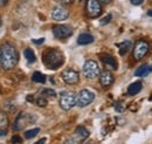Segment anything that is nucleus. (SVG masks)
Returning <instances> with one entry per match:
<instances>
[{
  "label": "nucleus",
  "instance_id": "35",
  "mask_svg": "<svg viewBox=\"0 0 152 144\" xmlns=\"http://www.w3.org/2000/svg\"><path fill=\"white\" fill-rule=\"evenodd\" d=\"M7 134V131L6 130H0V136H2V135H6Z\"/></svg>",
  "mask_w": 152,
  "mask_h": 144
},
{
  "label": "nucleus",
  "instance_id": "20",
  "mask_svg": "<svg viewBox=\"0 0 152 144\" xmlns=\"http://www.w3.org/2000/svg\"><path fill=\"white\" fill-rule=\"evenodd\" d=\"M32 80H33L34 82H37V83H45V81H46V76H45L42 73L35 72L33 75H32Z\"/></svg>",
  "mask_w": 152,
  "mask_h": 144
},
{
  "label": "nucleus",
  "instance_id": "25",
  "mask_svg": "<svg viewBox=\"0 0 152 144\" xmlns=\"http://www.w3.org/2000/svg\"><path fill=\"white\" fill-rule=\"evenodd\" d=\"M124 109H125V107L123 106L122 102H116V103H115V110H116L117 112H123Z\"/></svg>",
  "mask_w": 152,
  "mask_h": 144
},
{
  "label": "nucleus",
  "instance_id": "18",
  "mask_svg": "<svg viewBox=\"0 0 152 144\" xmlns=\"http://www.w3.org/2000/svg\"><path fill=\"white\" fill-rule=\"evenodd\" d=\"M91 42H94V36L91 34H88V33L81 34L77 39V43L78 45H89Z\"/></svg>",
  "mask_w": 152,
  "mask_h": 144
},
{
  "label": "nucleus",
  "instance_id": "15",
  "mask_svg": "<svg viewBox=\"0 0 152 144\" xmlns=\"http://www.w3.org/2000/svg\"><path fill=\"white\" fill-rule=\"evenodd\" d=\"M131 47H132V43H131V41H129V40H126V41H123L122 43H119L118 45V51H119V55L121 56H124V55H126L129 53V51L131 49Z\"/></svg>",
  "mask_w": 152,
  "mask_h": 144
},
{
  "label": "nucleus",
  "instance_id": "7",
  "mask_svg": "<svg viewBox=\"0 0 152 144\" xmlns=\"http://www.w3.org/2000/svg\"><path fill=\"white\" fill-rule=\"evenodd\" d=\"M86 12L89 18H97L102 14V6L98 0H88L86 5Z\"/></svg>",
  "mask_w": 152,
  "mask_h": 144
},
{
  "label": "nucleus",
  "instance_id": "39",
  "mask_svg": "<svg viewBox=\"0 0 152 144\" xmlns=\"http://www.w3.org/2000/svg\"><path fill=\"white\" fill-rule=\"evenodd\" d=\"M86 144H93V143H90V142H88V143H86Z\"/></svg>",
  "mask_w": 152,
  "mask_h": 144
},
{
  "label": "nucleus",
  "instance_id": "13",
  "mask_svg": "<svg viewBox=\"0 0 152 144\" xmlns=\"http://www.w3.org/2000/svg\"><path fill=\"white\" fill-rule=\"evenodd\" d=\"M99 83L102 84V87L107 88L109 86H111L114 83V76L109 71H103L99 74Z\"/></svg>",
  "mask_w": 152,
  "mask_h": 144
},
{
  "label": "nucleus",
  "instance_id": "26",
  "mask_svg": "<svg viewBox=\"0 0 152 144\" xmlns=\"http://www.w3.org/2000/svg\"><path fill=\"white\" fill-rule=\"evenodd\" d=\"M21 142H22V138L20 136H18V135H15V136L12 137V143L13 144H20Z\"/></svg>",
  "mask_w": 152,
  "mask_h": 144
},
{
  "label": "nucleus",
  "instance_id": "6",
  "mask_svg": "<svg viewBox=\"0 0 152 144\" xmlns=\"http://www.w3.org/2000/svg\"><path fill=\"white\" fill-rule=\"evenodd\" d=\"M94 98H95V95H94L93 91H90L88 89H83L78 93V95L76 97V104L78 107L83 108V107L89 106L94 101Z\"/></svg>",
  "mask_w": 152,
  "mask_h": 144
},
{
  "label": "nucleus",
  "instance_id": "19",
  "mask_svg": "<svg viewBox=\"0 0 152 144\" xmlns=\"http://www.w3.org/2000/svg\"><path fill=\"white\" fill-rule=\"evenodd\" d=\"M8 126V117L4 111H0V130H6Z\"/></svg>",
  "mask_w": 152,
  "mask_h": 144
},
{
  "label": "nucleus",
  "instance_id": "1",
  "mask_svg": "<svg viewBox=\"0 0 152 144\" xmlns=\"http://www.w3.org/2000/svg\"><path fill=\"white\" fill-rule=\"evenodd\" d=\"M0 52H1L0 65H1L2 69H5V71L13 69L17 66L18 60H19L17 49L12 45H10V43H4L1 46Z\"/></svg>",
  "mask_w": 152,
  "mask_h": 144
},
{
  "label": "nucleus",
  "instance_id": "28",
  "mask_svg": "<svg viewBox=\"0 0 152 144\" xmlns=\"http://www.w3.org/2000/svg\"><path fill=\"white\" fill-rule=\"evenodd\" d=\"M45 42V39L43 37H41V39H39V40H33V43H35V45H41V43H43Z\"/></svg>",
  "mask_w": 152,
  "mask_h": 144
},
{
  "label": "nucleus",
  "instance_id": "12",
  "mask_svg": "<svg viewBox=\"0 0 152 144\" xmlns=\"http://www.w3.org/2000/svg\"><path fill=\"white\" fill-rule=\"evenodd\" d=\"M69 17V12L68 10H66L64 7H61V6H57L53 10L52 12V18L54 19L55 21H63L66 19H68Z\"/></svg>",
  "mask_w": 152,
  "mask_h": 144
},
{
  "label": "nucleus",
  "instance_id": "21",
  "mask_svg": "<svg viewBox=\"0 0 152 144\" xmlns=\"http://www.w3.org/2000/svg\"><path fill=\"white\" fill-rule=\"evenodd\" d=\"M23 54H25V57L27 59V61H28L29 63H32V62H34V61H35V54H34V52H33L31 48L25 49Z\"/></svg>",
  "mask_w": 152,
  "mask_h": 144
},
{
  "label": "nucleus",
  "instance_id": "23",
  "mask_svg": "<svg viewBox=\"0 0 152 144\" xmlns=\"http://www.w3.org/2000/svg\"><path fill=\"white\" fill-rule=\"evenodd\" d=\"M42 96H48V97H55L56 93L53 89H43L42 90Z\"/></svg>",
  "mask_w": 152,
  "mask_h": 144
},
{
  "label": "nucleus",
  "instance_id": "24",
  "mask_svg": "<svg viewBox=\"0 0 152 144\" xmlns=\"http://www.w3.org/2000/svg\"><path fill=\"white\" fill-rule=\"evenodd\" d=\"M37 104L39 107H46L47 106V100L45 98V96H41V97L37 98Z\"/></svg>",
  "mask_w": 152,
  "mask_h": 144
},
{
  "label": "nucleus",
  "instance_id": "29",
  "mask_svg": "<svg viewBox=\"0 0 152 144\" xmlns=\"http://www.w3.org/2000/svg\"><path fill=\"white\" fill-rule=\"evenodd\" d=\"M130 1H131V4H132V5L138 6V5H140V4H142L144 0H130Z\"/></svg>",
  "mask_w": 152,
  "mask_h": 144
},
{
  "label": "nucleus",
  "instance_id": "10",
  "mask_svg": "<svg viewBox=\"0 0 152 144\" xmlns=\"http://www.w3.org/2000/svg\"><path fill=\"white\" fill-rule=\"evenodd\" d=\"M29 123H33L32 122V116L29 114H27V112H20L19 115H18V117L15 118L14 129L15 130H22Z\"/></svg>",
  "mask_w": 152,
  "mask_h": 144
},
{
  "label": "nucleus",
  "instance_id": "2",
  "mask_svg": "<svg viewBox=\"0 0 152 144\" xmlns=\"http://www.w3.org/2000/svg\"><path fill=\"white\" fill-rule=\"evenodd\" d=\"M42 61L45 66L49 69H57L64 62V56L62 52L55 48H48L42 54Z\"/></svg>",
  "mask_w": 152,
  "mask_h": 144
},
{
  "label": "nucleus",
  "instance_id": "30",
  "mask_svg": "<svg viewBox=\"0 0 152 144\" xmlns=\"http://www.w3.org/2000/svg\"><path fill=\"white\" fill-rule=\"evenodd\" d=\"M56 1L60 4H72L74 0H56Z\"/></svg>",
  "mask_w": 152,
  "mask_h": 144
},
{
  "label": "nucleus",
  "instance_id": "8",
  "mask_svg": "<svg viewBox=\"0 0 152 144\" xmlns=\"http://www.w3.org/2000/svg\"><path fill=\"white\" fill-rule=\"evenodd\" d=\"M88 136H89V131L84 126H77L75 130V134L72 137H69L64 144H78L81 141L86 140Z\"/></svg>",
  "mask_w": 152,
  "mask_h": 144
},
{
  "label": "nucleus",
  "instance_id": "4",
  "mask_svg": "<svg viewBox=\"0 0 152 144\" xmlns=\"http://www.w3.org/2000/svg\"><path fill=\"white\" fill-rule=\"evenodd\" d=\"M76 104V95L73 91H66L61 94L60 106L63 110H70Z\"/></svg>",
  "mask_w": 152,
  "mask_h": 144
},
{
  "label": "nucleus",
  "instance_id": "3",
  "mask_svg": "<svg viewBox=\"0 0 152 144\" xmlns=\"http://www.w3.org/2000/svg\"><path fill=\"white\" fill-rule=\"evenodd\" d=\"M150 52V43L145 40H139L133 47V59L139 61L144 59Z\"/></svg>",
  "mask_w": 152,
  "mask_h": 144
},
{
  "label": "nucleus",
  "instance_id": "32",
  "mask_svg": "<svg viewBox=\"0 0 152 144\" xmlns=\"http://www.w3.org/2000/svg\"><path fill=\"white\" fill-rule=\"evenodd\" d=\"M116 121H117V123H119V124H124V118H119V117H116Z\"/></svg>",
  "mask_w": 152,
  "mask_h": 144
},
{
  "label": "nucleus",
  "instance_id": "41",
  "mask_svg": "<svg viewBox=\"0 0 152 144\" xmlns=\"http://www.w3.org/2000/svg\"><path fill=\"white\" fill-rule=\"evenodd\" d=\"M151 98H152V96H151Z\"/></svg>",
  "mask_w": 152,
  "mask_h": 144
},
{
  "label": "nucleus",
  "instance_id": "17",
  "mask_svg": "<svg viewBox=\"0 0 152 144\" xmlns=\"http://www.w3.org/2000/svg\"><path fill=\"white\" fill-rule=\"evenodd\" d=\"M140 90H142V82H140V81L133 82V83H131V84L128 87V95H130V96L137 95Z\"/></svg>",
  "mask_w": 152,
  "mask_h": 144
},
{
  "label": "nucleus",
  "instance_id": "33",
  "mask_svg": "<svg viewBox=\"0 0 152 144\" xmlns=\"http://www.w3.org/2000/svg\"><path fill=\"white\" fill-rule=\"evenodd\" d=\"M8 2V0H0V6H5Z\"/></svg>",
  "mask_w": 152,
  "mask_h": 144
},
{
  "label": "nucleus",
  "instance_id": "27",
  "mask_svg": "<svg viewBox=\"0 0 152 144\" xmlns=\"http://www.w3.org/2000/svg\"><path fill=\"white\" fill-rule=\"evenodd\" d=\"M110 20H111V15L109 14V15H107L105 18H103V20H101V25H105V24L110 22Z\"/></svg>",
  "mask_w": 152,
  "mask_h": 144
},
{
  "label": "nucleus",
  "instance_id": "14",
  "mask_svg": "<svg viewBox=\"0 0 152 144\" xmlns=\"http://www.w3.org/2000/svg\"><path fill=\"white\" fill-rule=\"evenodd\" d=\"M101 60H102V62L105 65V67L108 68V69H110V71H116L117 69V61L115 60L114 56H111V55H102L101 56Z\"/></svg>",
  "mask_w": 152,
  "mask_h": 144
},
{
  "label": "nucleus",
  "instance_id": "31",
  "mask_svg": "<svg viewBox=\"0 0 152 144\" xmlns=\"http://www.w3.org/2000/svg\"><path fill=\"white\" fill-rule=\"evenodd\" d=\"M46 138H41V140H39V141H37L34 144H46Z\"/></svg>",
  "mask_w": 152,
  "mask_h": 144
},
{
  "label": "nucleus",
  "instance_id": "37",
  "mask_svg": "<svg viewBox=\"0 0 152 144\" xmlns=\"http://www.w3.org/2000/svg\"><path fill=\"white\" fill-rule=\"evenodd\" d=\"M148 14H149L150 17H152V10H151V11H149V13H148Z\"/></svg>",
  "mask_w": 152,
  "mask_h": 144
},
{
  "label": "nucleus",
  "instance_id": "9",
  "mask_svg": "<svg viewBox=\"0 0 152 144\" xmlns=\"http://www.w3.org/2000/svg\"><path fill=\"white\" fill-rule=\"evenodd\" d=\"M53 34L56 39H66L73 34V28L68 25H56L53 27Z\"/></svg>",
  "mask_w": 152,
  "mask_h": 144
},
{
  "label": "nucleus",
  "instance_id": "36",
  "mask_svg": "<svg viewBox=\"0 0 152 144\" xmlns=\"http://www.w3.org/2000/svg\"><path fill=\"white\" fill-rule=\"evenodd\" d=\"M27 100H28L29 102H31V101L33 102V100H34V97H33V96H27Z\"/></svg>",
  "mask_w": 152,
  "mask_h": 144
},
{
  "label": "nucleus",
  "instance_id": "11",
  "mask_svg": "<svg viewBox=\"0 0 152 144\" xmlns=\"http://www.w3.org/2000/svg\"><path fill=\"white\" fill-rule=\"evenodd\" d=\"M62 79L67 84H76L80 81L78 73L73 69H66L62 73Z\"/></svg>",
  "mask_w": 152,
  "mask_h": 144
},
{
  "label": "nucleus",
  "instance_id": "16",
  "mask_svg": "<svg viewBox=\"0 0 152 144\" xmlns=\"http://www.w3.org/2000/svg\"><path fill=\"white\" fill-rule=\"evenodd\" d=\"M150 73H152V66L151 65H143L140 66L137 71H136V76H139V77H143V76H148Z\"/></svg>",
  "mask_w": 152,
  "mask_h": 144
},
{
  "label": "nucleus",
  "instance_id": "22",
  "mask_svg": "<svg viewBox=\"0 0 152 144\" xmlns=\"http://www.w3.org/2000/svg\"><path fill=\"white\" fill-rule=\"evenodd\" d=\"M39 131H40V129H39V128H35V129H31V130L26 131V132H25V138L29 140V138H33V137H35V136H37V135L39 134Z\"/></svg>",
  "mask_w": 152,
  "mask_h": 144
},
{
  "label": "nucleus",
  "instance_id": "5",
  "mask_svg": "<svg viewBox=\"0 0 152 144\" xmlns=\"http://www.w3.org/2000/svg\"><path fill=\"white\" fill-rule=\"evenodd\" d=\"M101 74L99 72V67L97 65V62H95L94 60H88L84 66H83V75L87 79H96L98 75Z\"/></svg>",
  "mask_w": 152,
  "mask_h": 144
},
{
  "label": "nucleus",
  "instance_id": "34",
  "mask_svg": "<svg viewBox=\"0 0 152 144\" xmlns=\"http://www.w3.org/2000/svg\"><path fill=\"white\" fill-rule=\"evenodd\" d=\"M99 2H102V4H109V2H111L113 0H98Z\"/></svg>",
  "mask_w": 152,
  "mask_h": 144
},
{
  "label": "nucleus",
  "instance_id": "38",
  "mask_svg": "<svg viewBox=\"0 0 152 144\" xmlns=\"http://www.w3.org/2000/svg\"><path fill=\"white\" fill-rule=\"evenodd\" d=\"M2 25V20H1V17H0V26Z\"/></svg>",
  "mask_w": 152,
  "mask_h": 144
},
{
  "label": "nucleus",
  "instance_id": "40",
  "mask_svg": "<svg viewBox=\"0 0 152 144\" xmlns=\"http://www.w3.org/2000/svg\"><path fill=\"white\" fill-rule=\"evenodd\" d=\"M0 57H1V52H0Z\"/></svg>",
  "mask_w": 152,
  "mask_h": 144
}]
</instances>
